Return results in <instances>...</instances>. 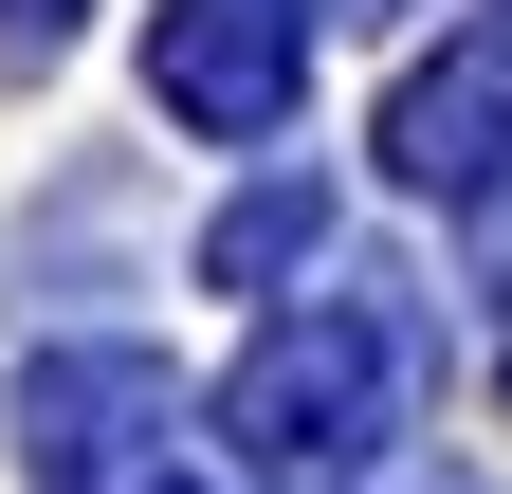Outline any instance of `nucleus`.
Returning <instances> with one entry per match:
<instances>
[{
	"label": "nucleus",
	"instance_id": "nucleus-1",
	"mask_svg": "<svg viewBox=\"0 0 512 494\" xmlns=\"http://www.w3.org/2000/svg\"><path fill=\"white\" fill-rule=\"evenodd\" d=\"M384 366H403V330H366V312L275 330V348H256V385H238V440L275 458V476H348V458L384 440Z\"/></svg>",
	"mask_w": 512,
	"mask_h": 494
},
{
	"label": "nucleus",
	"instance_id": "nucleus-2",
	"mask_svg": "<svg viewBox=\"0 0 512 494\" xmlns=\"http://www.w3.org/2000/svg\"><path fill=\"white\" fill-rule=\"evenodd\" d=\"M147 92L183 110V129H275L293 110V0H165V37H147Z\"/></svg>",
	"mask_w": 512,
	"mask_h": 494
},
{
	"label": "nucleus",
	"instance_id": "nucleus-3",
	"mask_svg": "<svg viewBox=\"0 0 512 494\" xmlns=\"http://www.w3.org/2000/svg\"><path fill=\"white\" fill-rule=\"evenodd\" d=\"M0 19H55V0H0Z\"/></svg>",
	"mask_w": 512,
	"mask_h": 494
}]
</instances>
